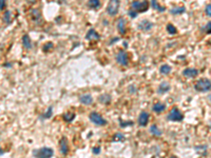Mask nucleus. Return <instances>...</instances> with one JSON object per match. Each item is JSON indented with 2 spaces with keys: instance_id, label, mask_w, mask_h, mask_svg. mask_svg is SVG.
<instances>
[{
  "instance_id": "f257e3e1",
  "label": "nucleus",
  "mask_w": 211,
  "mask_h": 158,
  "mask_svg": "<svg viewBox=\"0 0 211 158\" xmlns=\"http://www.w3.org/2000/svg\"><path fill=\"white\" fill-rule=\"evenodd\" d=\"M194 88L198 92H202V93L208 92V91L211 90V81L207 78H202L195 83Z\"/></svg>"
},
{
  "instance_id": "f03ea898",
  "label": "nucleus",
  "mask_w": 211,
  "mask_h": 158,
  "mask_svg": "<svg viewBox=\"0 0 211 158\" xmlns=\"http://www.w3.org/2000/svg\"><path fill=\"white\" fill-rule=\"evenodd\" d=\"M131 8L134 9L136 13H144L148 11L149 9V2L147 0H134L131 3Z\"/></svg>"
},
{
  "instance_id": "7ed1b4c3",
  "label": "nucleus",
  "mask_w": 211,
  "mask_h": 158,
  "mask_svg": "<svg viewBox=\"0 0 211 158\" xmlns=\"http://www.w3.org/2000/svg\"><path fill=\"white\" fill-rule=\"evenodd\" d=\"M54 155V151L50 148H41L39 150L33 151V156L40 157V158H49Z\"/></svg>"
},
{
  "instance_id": "20e7f679",
  "label": "nucleus",
  "mask_w": 211,
  "mask_h": 158,
  "mask_svg": "<svg viewBox=\"0 0 211 158\" xmlns=\"http://www.w3.org/2000/svg\"><path fill=\"white\" fill-rule=\"evenodd\" d=\"M120 6V1L119 0H110L108 4V8H107V12L110 16H115L118 13V9H119Z\"/></svg>"
},
{
  "instance_id": "39448f33",
  "label": "nucleus",
  "mask_w": 211,
  "mask_h": 158,
  "mask_svg": "<svg viewBox=\"0 0 211 158\" xmlns=\"http://www.w3.org/2000/svg\"><path fill=\"white\" fill-rule=\"evenodd\" d=\"M183 118H184V116H183L182 112L177 107H173L168 114V119L170 121H182Z\"/></svg>"
},
{
  "instance_id": "423d86ee",
  "label": "nucleus",
  "mask_w": 211,
  "mask_h": 158,
  "mask_svg": "<svg viewBox=\"0 0 211 158\" xmlns=\"http://www.w3.org/2000/svg\"><path fill=\"white\" fill-rule=\"evenodd\" d=\"M90 120L94 124H96V126H105V124H107L106 119L103 118L101 115H99L98 113H95V112L90 114Z\"/></svg>"
},
{
  "instance_id": "0eeeda50",
  "label": "nucleus",
  "mask_w": 211,
  "mask_h": 158,
  "mask_svg": "<svg viewBox=\"0 0 211 158\" xmlns=\"http://www.w3.org/2000/svg\"><path fill=\"white\" fill-rule=\"evenodd\" d=\"M116 61L122 66H127L128 62H129V56L125 51H119L116 56Z\"/></svg>"
},
{
  "instance_id": "6e6552de",
  "label": "nucleus",
  "mask_w": 211,
  "mask_h": 158,
  "mask_svg": "<svg viewBox=\"0 0 211 158\" xmlns=\"http://www.w3.org/2000/svg\"><path fill=\"white\" fill-rule=\"evenodd\" d=\"M183 75L187 78H194L198 75V71L193 68H187L183 71Z\"/></svg>"
},
{
  "instance_id": "1a4fd4ad",
  "label": "nucleus",
  "mask_w": 211,
  "mask_h": 158,
  "mask_svg": "<svg viewBox=\"0 0 211 158\" xmlns=\"http://www.w3.org/2000/svg\"><path fill=\"white\" fill-rule=\"evenodd\" d=\"M152 28H153L152 22H150L149 20H146V19L143 20L138 24V28H139V30H141V31H144V32H148V31H150Z\"/></svg>"
},
{
  "instance_id": "9d476101",
  "label": "nucleus",
  "mask_w": 211,
  "mask_h": 158,
  "mask_svg": "<svg viewBox=\"0 0 211 158\" xmlns=\"http://www.w3.org/2000/svg\"><path fill=\"white\" fill-rule=\"evenodd\" d=\"M149 121V114L147 112H141L138 117V124L141 126H146Z\"/></svg>"
},
{
  "instance_id": "9b49d317",
  "label": "nucleus",
  "mask_w": 211,
  "mask_h": 158,
  "mask_svg": "<svg viewBox=\"0 0 211 158\" xmlns=\"http://www.w3.org/2000/svg\"><path fill=\"white\" fill-rule=\"evenodd\" d=\"M86 39L87 40H90V41H92V40H98L99 39V35L97 34V32H96L95 30L91 28V30H89V32L87 33Z\"/></svg>"
},
{
  "instance_id": "f8f14e48",
  "label": "nucleus",
  "mask_w": 211,
  "mask_h": 158,
  "mask_svg": "<svg viewBox=\"0 0 211 158\" xmlns=\"http://www.w3.org/2000/svg\"><path fill=\"white\" fill-rule=\"evenodd\" d=\"M69 152V147H68V142L66 138H62L60 140V153L62 155H67Z\"/></svg>"
},
{
  "instance_id": "ddd939ff",
  "label": "nucleus",
  "mask_w": 211,
  "mask_h": 158,
  "mask_svg": "<svg viewBox=\"0 0 211 158\" xmlns=\"http://www.w3.org/2000/svg\"><path fill=\"white\" fill-rule=\"evenodd\" d=\"M79 100H80V102H81V103H84L86 105H89V104H91L92 102H93V98H92L91 95H89V94H86V95H82V96H80Z\"/></svg>"
},
{
  "instance_id": "4468645a",
  "label": "nucleus",
  "mask_w": 211,
  "mask_h": 158,
  "mask_svg": "<svg viewBox=\"0 0 211 158\" xmlns=\"http://www.w3.org/2000/svg\"><path fill=\"white\" fill-rule=\"evenodd\" d=\"M22 44H23V47H24L27 50H30L31 47H32V42H31V38H30V36L28 35V34L23 35V37H22Z\"/></svg>"
},
{
  "instance_id": "2eb2a0df",
  "label": "nucleus",
  "mask_w": 211,
  "mask_h": 158,
  "mask_svg": "<svg viewBox=\"0 0 211 158\" xmlns=\"http://www.w3.org/2000/svg\"><path fill=\"white\" fill-rule=\"evenodd\" d=\"M117 28H118V32H119L120 34H125L126 33V20L125 19L120 18L119 20H118Z\"/></svg>"
},
{
  "instance_id": "dca6fc26",
  "label": "nucleus",
  "mask_w": 211,
  "mask_h": 158,
  "mask_svg": "<svg viewBox=\"0 0 211 158\" xmlns=\"http://www.w3.org/2000/svg\"><path fill=\"white\" fill-rule=\"evenodd\" d=\"M185 12H186V9L184 6H176V8L170 9V14H172V15H181V14L185 13Z\"/></svg>"
},
{
  "instance_id": "f3484780",
  "label": "nucleus",
  "mask_w": 211,
  "mask_h": 158,
  "mask_svg": "<svg viewBox=\"0 0 211 158\" xmlns=\"http://www.w3.org/2000/svg\"><path fill=\"white\" fill-rule=\"evenodd\" d=\"M166 110V105L162 103V102H157V103H155L153 105V111L155 112V113H162Z\"/></svg>"
},
{
  "instance_id": "a211bd4d",
  "label": "nucleus",
  "mask_w": 211,
  "mask_h": 158,
  "mask_svg": "<svg viewBox=\"0 0 211 158\" xmlns=\"http://www.w3.org/2000/svg\"><path fill=\"white\" fill-rule=\"evenodd\" d=\"M169 90H170V85H169V83H168V82H163L162 85L158 87L157 92L160 93V94H164V93H167Z\"/></svg>"
},
{
  "instance_id": "6ab92c4d",
  "label": "nucleus",
  "mask_w": 211,
  "mask_h": 158,
  "mask_svg": "<svg viewBox=\"0 0 211 158\" xmlns=\"http://www.w3.org/2000/svg\"><path fill=\"white\" fill-rule=\"evenodd\" d=\"M88 6H89L91 9H97L100 8V0H89Z\"/></svg>"
},
{
  "instance_id": "aec40b11",
  "label": "nucleus",
  "mask_w": 211,
  "mask_h": 158,
  "mask_svg": "<svg viewBox=\"0 0 211 158\" xmlns=\"http://www.w3.org/2000/svg\"><path fill=\"white\" fill-rule=\"evenodd\" d=\"M31 13H32V19L33 20L35 21V22H38V21L40 20V18H41V15H40V12L38 11V9H32V12H31Z\"/></svg>"
},
{
  "instance_id": "412c9836",
  "label": "nucleus",
  "mask_w": 211,
  "mask_h": 158,
  "mask_svg": "<svg viewBox=\"0 0 211 158\" xmlns=\"http://www.w3.org/2000/svg\"><path fill=\"white\" fill-rule=\"evenodd\" d=\"M99 101L101 102V103H104V104H108V103H110V101H111V96L110 95H101L100 97H99Z\"/></svg>"
},
{
  "instance_id": "4be33fe9",
  "label": "nucleus",
  "mask_w": 211,
  "mask_h": 158,
  "mask_svg": "<svg viewBox=\"0 0 211 158\" xmlns=\"http://www.w3.org/2000/svg\"><path fill=\"white\" fill-rule=\"evenodd\" d=\"M160 72L162 74H165V75H168V74L171 72V66H168V64H164V66H160Z\"/></svg>"
},
{
  "instance_id": "5701e85b",
  "label": "nucleus",
  "mask_w": 211,
  "mask_h": 158,
  "mask_svg": "<svg viewBox=\"0 0 211 158\" xmlns=\"http://www.w3.org/2000/svg\"><path fill=\"white\" fill-rule=\"evenodd\" d=\"M150 132H151V134H153L154 136H160V135H162V131H160L156 126H151V128H150Z\"/></svg>"
},
{
  "instance_id": "b1692460",
  "label": "nucleus",
  "mask_w": 211,
  "mask_h": 158,
  "mask_svg": "<svg viewBox=\"0 0 211 158\" xmlns=\"http://www.w3.org/2000/svg\"><path fill=\"white\" fill-rule=\"evenodd\" d=\"M74 118H75V114H73V113H67L63 115V120H65L66 122H71Z\"/></svg>"
},
{
  "instance_id": "393cba45",
  "label": "nucleus",
  "mask_w": 211,
  "mask_h": 158,
  "mask_svg": "<svg viewBox=\"0 0 211 158\" xmlns=\"http://www.w3.org/2000/svg\"><path fill=\"white\" fill-rule=\"evenodd\" d=\"M151 4H152L153 8L156 9L157 11H160V12H164V11H165V8H163V6H160V4H158V2L156 1V0H152V1H151Z\"/></svg>"
},
{
  "instance_id": "a878e982",
  "label": "nucleus",
  "mask_w": 211,
  "mask_h": 158,
  "mask_svg": "<svg viewBox=\"0 0 211 158\" xmlns=\"http://www.w3.org/2000/svg\"><path fill=\"white\" fill-rule=\"evenodd\" d=\"M3 21L6 23H11L12 19H11V12L10 11H6V13H4V16H3Z\"/></svg>"
},
{
  "instance_id": "bb28decb",
  "label": "nucleus",
  "mask_w": 211,
  "mask_h": 158,
  "mask_svg": "<svg viewBox=\"0 0 211 158\" xmlns=\"http://www.w3.org/2000/svg\"><path fill=\"white\" fill-rule=\"evenodd\" d=\"M167 31H168V33L171 35L176 34V28L173 24H171V23H169V24L167 25Z\"/></svg>"
},
{
  "instance_id": "cd10ccee",
  "label": "nucleus",
  "mask_w": 211,
  "mask_h": 158,
  "mask_svg": "<svg viewBox=\"0 0 211 158\" xmlns=\"http://www.w3.org/2000/svg\"><path fill=\"white\" fill-rule=\"evenodd\" d=\"M125 136L122 135V134H119V133H117L116 135L113 137V140L114 141H125Z\"/></svg>"
},
{
  "instance_id": "c85d7f7f",
  "label": "nucleus",
  "mask_w": 211,
  "mask_h": 158,
  "mask_svg": "<svg viewBox=\"0 0 211 158\" xmlns=\"http://www.w3.org/2000/svg\"><path fill=\"white\" fill-rule=\"evenodd\" d=\"M204 31H205L206 34H211V21L206 24V26L204 28Z\"/></svg>"
},
{
  "instance_id": "c756f323",
  "label": "nucleus",
  "mask_w": 211,
  "mask_h": 158,
  "mask_svg": "<svg viewBox=\"0 0 211 158\" xmlns=\"http://www.w3.org/2000/svg\"><path fill=\"white\" fill-rule=\"evenodd\" d=\"M52 111H53V109H52V107H50L49 110H48V112H47V113L43 115L44 118H50V117L52 116Z\"/></svg>"
},
{
  "instance_id": "7c9ffc66",
  "label": "nucleus",
  "mask_w": 211,
  "mask_h": 158,
  "mask_svg": "<svg viewBox=\"0 0 211 158\" xmlns=\"http://www.w3.org/2000/svg\"><path fill=\"white\" fill-rule=\"evenodd\" d=\"M205 12H206V15L211 17V4H208V6H206Z\"/></svg>"
},
{
  "instance_id": "2f4dec72",
  "label": "nucleus",
  "mask_w": 211,
  "mask_h": 158,
  "mask_svg": "<svg viewBox=\"0 0 211 158\" xmlns=\"http://www.w3.org/2000/svg\"><path fill=\"white\" fill-rule=\"evenodd\" d=\"M133 126V121H127V122H122L120 123V126L122 128H125V126Z\"/></svg>"
},
{
  "instance_id": "473e14b6",
  "label": "nucleus",
  "mask_w": 211,
  "mask_h": 158,
  "mask_svg": "<svg viewBox=\"0 0 211 158\" xmlns=\"http://www.w3.org/2000/svg\"><path fill=\"white\" fill-rule=\"evenodd\" d=\"M129 16H130L131 18H135V17L137 16V13H136L135 11H130V12H129Z\"/></svg>"
},
{
  "instance_id": "72a5a7b5",
  "label": "nucleus",
  "mask_w": 211,
  "mask_h": 158,
  "mask_svg": "<svg viewBox=\"0 0 211 158\" xmlns=\"http://www.w3.org/2000/svg\"><path fill=\"white\" fill-rule=\"evenodd\" d=\"M6 6V0H0V9H3Z\"/></svg>"
},
{
  "instance_id": "f704fd0d",
  "label": "nucleus",
  "mask_w": 211,
  "mask_h": 158,
  "mask_svg": "<svg viewBox=\"0 0 211 158\" xmlns=\"http://www.w3.org/2000/svg\"><path fill=\"white\" fill-rule=\"evenodd\" d=\"M93 153H94V154H99V153H100V150H99V148H94V149H93Z\"/></svg>"
},
{
  "instance_id": "c9c22d12",
  "label": "nucleus",
  "mask_w": 211,
  "mask_h": 158,
  "mask_svg": "<svg viewBox=\"0 0 211 158\" xmlns=\"http://www.w3.org/2000/svg\"><path fill=\"white\" fill-rule=\"evenodd\" d=\"M4 154V151L1 149V147H0V156H1V155H3Z\"/></svg>"
},
{
  "instance_id": "e433bc0d",
  "label": "nucleus",
  "mask_w": 211,
  "mask_h": 158,
  "mask_svg": "<svg viewBox=\"0 0 211 158\" xmlns=\"http://www.w3.org/2000/svg\"><path fill=\"white\" fill-rule=\"evenodd\" d=\"M208 99H209V101L211 102V94L209 95V96H208Z\"/></svg>"
},
{
  "instance_id": "4c0bfd02",
  "label": "nucleus",
  "mask_w": 211,
  "mask_h": 158,
  "mask_svg": "<svg viewBox=\"0 0 211 158\" xmlns=\"http://www.w3.org/2000/svg\"><path fill=\"white\" fill-rule=\"evenodd\" d=\"M210 128H211V124H210Z\"/></svg>"
}]
</instances>
